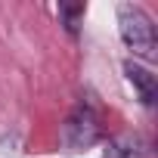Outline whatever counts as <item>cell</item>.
<instances>
[{
  "mask_svg": "<svg viewBox=\"0 0 158 158\" xmlns=\"http://www.w3.org/2000/svg\"><path fill=\"white\" fill-rule=\"evenodd\" d=\"M118 31H121V40L124 47L139 56V59H155V25L152 19L146 16L143 6H133V3H121L118 6Z\"/></svg>",
  "mask_w": 158,
  "mask_h": 158,
  "instance_id": "cell-1",
  "label": "cell"
},
{
  "mask_svg": "<svg viewBox=\"0 0 158 158\" xmlns=\"http://www.w3.org/2000/svg\"><path fill=\"white\" fill-rule=\"evenodd\" d=\"M99 118H96V112L90 109V106H77L68 118H65V124H62V130H59V143L68 149V152H81V149H87V146H93L96 139H99Z\"/></svg>",
  "mask_w": 158,
  "mask_h": 158,
  "instance_id": "cell-2",
  "label": "cell"
},
{
  "mask_svg": "<svg viewBox=\"0 0 158 158\" xmlns=\"http://www.w3.org/2000/svg\"><path fill=\"white\" fill-rule=\"evenodd\" d=\"M124 74H127V81L133 84V90H136L139 102H143V106H152V102H155V96H158L155 74H152L149 68L136 65V62H124Z\"/></svg>",
  "mask_w": 158,
  "mask_h": 158,
  "instance_id": "cell-3",
  "label": "cell"
},
{
  "mask_svg": "<svg viewBox=\"0 0 158 158\" xmlns=\"http://www.w3.org/2000/svg\"><path fill=\"white\" fill-rule=\"evenodd\" d=\"M102 158H149V149L139 136H118L109 143Z\"/></svg>",
  "mask_w": 158,
  "mask_h": 158,
  "instance_id": "cell-4",
  "label": "cell"
},
{
  "mask_svg": "<svg viewBox=\"0 0 158 158\" xmlns=\"http://www.w3.org/2000/svg\"><path fill=\"white\" fill-rule=\"evenodd\" d=\"M59 13L65 16V25H68V31L74 34V31H77V19L84 16V6H59Z\"/></svg>",
  "mask_w": 158,
  "mask_h": 158,
  "instance_id": "cell-5",
  "label": "cell"
}]
</instances>
